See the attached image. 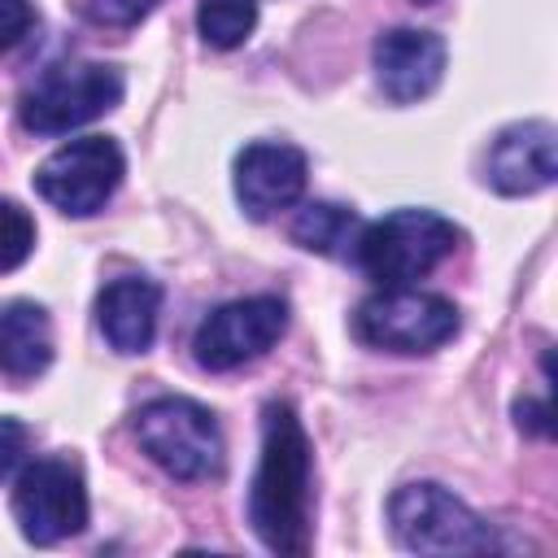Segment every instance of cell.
Segmentation results:
<instances>
[{"label": "cell", "instance_id": "obj_8", "mask_svg": "<svg viewBox=\"0 0 558 558\" xmlns=\"http://www.w3.org/2000/svg\"><path fill=\"white\" fill-rule=\"evenodd\" d=\"M13 519L31 545H57L87 527V484L74 458H35L13 484Z\"/></svg>", "mask_w": 558, "mask_h": 558}, {"label": "cell", "instance_id": "obj_12", "mask_svg": "<svg viewBox=\"0 0 558 558\" xmlns=\"http://www.w3.org/2000/svg\"><path fill=\"white\" fill-rule=\"evenodd\" d=\"M305 153L292 144H248L235 157V201L248 218H270L301 201L305 192Z\"/></svg>", "mask_w": 558, "mask_h": 558}, {"label": "cell", "instance_id": "obj_21", "mask_svg": "<svg viewBox=\"0 0 558 558\" xmlns=\"http://www.w3.org/2000/svg\"><path fill=\"white\" fill-rule=\"evenodd\" d=\"M514 414H519V423H527V427H536V432H549V410H545V405H527V401H519Z\"/></svg>", "mask_w": 558, "mask_h": 558}, {"label": "cell", "instance_id": "obj_16", "mask_svg": "<svg viewBox=\"0 0 558 558\" xmlns=\"http://www.w3.org/2000/svg\"><path fill=\"white\" fill-rule=\"evenodd\" d=\"M196 26H201V39L209 48H240L253 26H257V0H201L196 4Z\"/></svg>", "mask_w": 558, "mask_h": 558}, {"label": "cell", "instance_id": "obj_7", "mask_svg": "<svg viewBox=\"0 0 558 558\" xmlns=\"http://www.w3.org/2000/svg\"><path fill=\"white\" fill-rule=\"evenodd\" d=\"M122 174H126V157H122L118 140L83 135V140H70L39 161L35 192L52 209H61L70 218H87V214L105 209V201L118 192Z\"/></svg>", "mask_w": 558, "mask_h": 558}, {"label": "cell", "instance_id": "obj_19", "mask_svg": "<svg viewBox=\"0 0 558 558\" xmlns=\"http://www.w3.org/2000/svg\"><path fill=\"white\" fill-rule=\"evenodd\" d=\"M35 26V4L31 0H0V52L17 48Z\"/></svg>", "mask_w": 558, "mask_h": 558}, {"label": "cell", "instance_id": "obj_20", "mask_svg": "<svg viewBox=\"0 0 558 558\" xmlns=\"http://www.w3.org/2000/svg\"><path fill=\"white\" fill-rule=\"evenodd\" d=\"M26 445H31V427L17 418H0V480L26 458Z\"/></svg>", "mask_w": 558, "mask_h": 558}, {"label": "cell", "instance_id": "obj_17", "mask_svg": "<svg viewBox=\"0 0 558 558\" xmlns=\"http://www.w3.org/2000/svg\"><path fill=\"white\" fill-rule=\"evenodd\" d=\"M35 248V218L17 201H0V275L17 270Z\"/></svg>", "mask_w": 558, "mask_h": 558}, {"label": "cell", "instance_id": "obj_3", "mask_svg": "<svg viewBox=\"0 0 558 558\" xmlns=\"http://www.w3.org/2000/svg\"><path fill=\"white\" fill-rule=\"evenodd\" d=\"M140 449L174 480H218L227 462L218 418L192 397H153L135 414Z\"/></svg>", "mask_w": 558, "mask_h": 558}, {"label": "cell", "instance_id": "obj_14", "mask_svg": "<svg viewBox=\"0 0 558 558\" xmlns=\"http://www.w3.org/2000/svg\"><path fill=\"white\" fill-rule=\"evenodd\" d=\"M52 362V323L35 301L0 305V371L9 379H35Z\"/></svg>", "mask_w": 558, "mask_h": 558}, {"label": "cell", "instance_id": "obj_13", "mask_svg": "<svg viewBox=\"0 0 558 558\" xmlns=\"http://www.w3.org/2000/svg\"><path fill=\"white\" fill-rule=\"evenodd\" d=\"M157 314H161V288L140 275L113 279L96 296V327L113 353H148L157 336Z\"/></svg>", "mask_w": 558, "mask_h": 558}, {"label": "cell", "instance_id": "obj_1", "mask_svg": "<svg viewBox=\"0 0 558 558\" xmlns=\"http://www.w3.org/2000/svg\"><path fill=\"white\" fill-rule=\"evenodd\" d=\"M248 523L270 554L301 558L314 545V449L292 401H266L262 458L248 488Z\"/></svg>", "mask_w": 558, "mask_h": 558}, {"label": "cell", "instance_id": "obj_4", "mask_svg": "<svg viewBox=\"0 0 558 558\" xmlns=\"http://www.w3.org/2000/svg\"><path fill=\"white\" fill-rule=\"evenodd\" d=\"M388 527L410 554H493L497 532L445 484L418 480L388 497Z\"/></svg>", "mask_w": 558, "mask_h": 558}, {"label": "cell", "instance_id": "obj_11", "mask_svg": "<svg viewBox=\"0 0 558 558\" xmlns=\"http://www.w3.org/2000/svg\"><path fill=\"white\" fill-rule=\"evenodd\" d=\"M445 39L432 31L397 26L375 39V78L392 105H414L445 78Z\"/></svg>", "mask_w": 558, "mask_h": 558}, {"label": "cell", "instance_id": "obj_2", "mask_svg": "<svg viewBox=\"0 0 558 558\" xmlns=\"http://www.w3.org/2000/svg\"><path fill=\"white\" fill-rule=\"evenodd\" d=\"M462 231L440 218L436 209H392L379 222H366L353 257L357 266L384 283V288H405L423 275H432L453 248H458Z\"/></svg>", "mask_w": 558, "mask_h": 558}, {"label": "cell", "instance_id": "obj_15", "mask_svg": "<svg viewBox=\"0 0 558 558\" xmlns=\"http://www.w3.org/2000/svg\"><path fill=\"white\" fill-rule=\"evenodd\" d=\"M357 235H362V218L344 205H331V201H314L292 218V240L310 253L344 257V253H353Z\"/></svg>", "mask_w": 558, "mask_h": 558}, {"label": "cell", "instance_id": "obj_18", "mask_svg": "<svg viewBox=\"0 0 558 558\" xmlns=\"http://www.w3.org/2000/svg\"><path fill=\"white\" fill-rule=\"evenodd\" d=\"M153 4H157V0H70V9H74L83 22H92V26H113V31L135 26L140 17H148Z\"/></svg>", "mask_w": 558, "mask_h": 558}, {"label": "cell", "instance_id": "obj_10", "mask_svg": "<svg viewBox=\"0 0 558 558\" xmlns=\"http://www.w3.org/2000/svg\"><path fill=\"white\" fill-rule=\"evenodd\" d=\"M558 174V135L549 122H514L497 131L484 153V179L501 196H532L545 192Z\"/></svg>", "mask_w": 558, "mask_h": 558}, {"label": "cell", "instance_id": "obj_5", "mask_svg": "<svg viewBox=\"0 0 558 558\" xmlns=\"http://www.w3.org/2000/svg\"><path fill=\"white\" fill-rule=\"evenodd\" d=\"M122 70L100 61H65L48 65L26 92H22V126L35 135H65L100 113H109L122 100Z\"/></svg>", "mask_w": 558, "mask_h": 558}, {"label": "cell", "instance_id": "obj_9", "mask_svg": "<svg viewBox=\"0 0 558 558\" xmlns=\"http://www.w3.org/2000/svg\"><path fill=\"white\" fill-rule=\"evenodd\" d=\"M288 331V305L279 296H240L209 310L192 336V353L205 371H235L257 362Z\"/></svg>", "mask_w": 558, "mask_h": 558}, {"label": "cell", "instance_id": "obj_6", "mask_svg": "<svg viewBox=\"0 0 558 558\" xmlns=\"http://www.w3.org/2000/svg\"><path fill=\"white\" fill-rule=\"evenodd\" d=\"M353 336L384 353H432L458 336V305L440 292L384 288L353 314Z\"/></svg>", "mask_w": 558, "mask_h": 558}]
</instances>
